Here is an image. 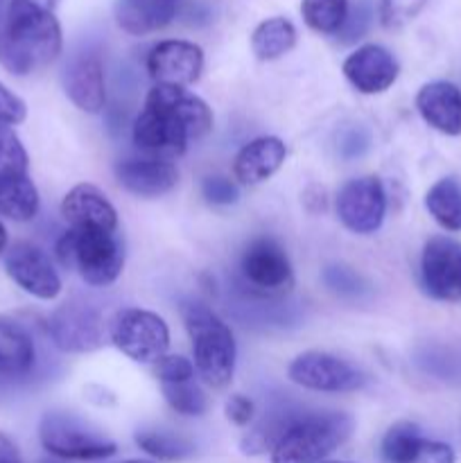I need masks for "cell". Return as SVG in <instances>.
Instances as JSON below:
<instances>
[{"label":"cell","mask_w":461,"mask_h":463,"mask_svg":"<svg viewBox=\"0 0 461 463\" xmlns=\"http://www.w3.org/2000/svg\"><path fill=\"white\" fill-rule=\"evenodd\" d=\"M63 45L61 25L54 14H27L7 9L0 18V66L25 77L48 68Z\"/></svg>","instance_id":"6da1fadb"},{"label":"cell","mask_w":461,"mask_h":463,"mask_svg":"<svg viewBox=\"0 0 461 463\" xmlns=\"http://www.w3.org/2000/svg\"><path fill=\"white\" fill-rule=\"evenodd\" d=\"M185 330L193 342L194 371L212 389H224L235 373V339L229 326L203 303H183Z\"/></svg>","instance_id":"7a4b0ae2"},{"label":"cell","mask_w":461,"mask_h":463,"mask_svg":"<svg viewBox=\"0 0 461 463\" xmlns=\"http://www.w3.org/2000/svg\"><path fill=\"white\" fill-rule=\"evenodd\" d=\"M353 428L346 411H301L271 450V463H324L351 439Z\"/></svg>","instance_id":"3957f363"},{"label":"cell","mask_w":461,"mask_h":463,"mask_svg":"<svg viewBox=\"0 0 461 463\" xmlns=\"http://www.w3.org/2000/svg\"><path fill=\"white\" fill-rule=\"evenodd\" d=\"M54 253L61 267L77 271L90 288L116 283L125 267V244L116 231L68 229L57 240Z\"/></svg>","instance_id":"277c9868"},{"label":"cell","mask_w":461,"mask_h":463,"mask_svg":"<svg viewBox=\"0 0 461 463\" xmlns=\"http://www.w3.org/2000/svg\"><path fill=\"white\" fill-rule=\"evenodd\" d=\"M39 441L63 461H102L118 452L116 441L71 411H48L39 423Z\"/></svg>","instance_id":"5b68a950"},{"label":"cell","mask_w":461,"mask_h":463,"mask_svg":"<svg viewBox=\"0 0 461 463\" xmlns=\"http://www.w3.org/2000/svg\"><path fill=\"white\" fill-rule=\"evenodd\" d=\"M111 344L138 364H156L163 355H167L170 346V328L156 312L140 310V307H125L116 312L108 324Z\"/></svg>","instance_id":"8992f818"},{"label":"cell","mask_w":461,"mask_h":463,"mask_svg":"<svg viewBox=\"0 0 461 463\" xmlns=\"http://www.w3.org/2000/svg\"><path fill=\"white\" fill-rule=\"evenodd\" d=\"M287 378L298 387L321 393H351L366 384L364 371L324 351H307L294 357L287 366Z\"/></svg>","instance_id":"52a82bcc"},{"label":"cell","mask_w":461,"mask_h":463,"mask_svg":"<svg viewBox=\"0 0 461 463\" xmlns=\"http://www.w3.org/2000/svg\"><path fill=\"white\" fill-rule=\"evenodd\" d=\"M134 143L145 156L172 161L188 147L190 131L174 113L154 99H145V109L134 122Z\"/></svg>","instance_id":"ba28073f"},{"label":"cell","mask_w":461,"mask_h":463,"mask_svg":"<svg viewBox=\"0 0 461 463\" xmlns=\"http://www.w3.org/2000/svg\"><path fill=\"white\" fill-rule=\"evenodd\" d=\"M50 342L61 353H93L104 344L102 315L81 301H66L48 319Z\"/></svg>","instance_id":"9c48e42d"},{"label":"cell","mask_w":461,"mask_h":463,"mask_svg":"<svg viewBox=\"0 0 461 463\" xmlns=\"http://www.w3.org/2000/svg\"><path fill=\"white\" fill-rule=\"evenodd\" d=\"M337 215L353 233H375L387 215V193L382 181L378 176L346 181L337 194Z\"/></svg>","instance_id":"30bf717a"},{"label":"cell","mask_w":461,"mask_h":463,"mask_svg":"<svg viewBox=\"0 0 461 463\" xmlns=\"http://www.w3.org/2000/svg\"><path fill=\"white\" fill-rule=\"evenodd\" d=\"M420 280L437 301H461V242L447 235L429 238L420 256Z\"/></svg>","instance_id":"8fae6325"},{"label":"cell","mask_w":461,"mask_h":463,"mask_svg":"<svg viewBox=\"0 0 461 463\" xmlns=\"http://www.w3.org/2000/svg\"><path fill=\"white\" fill-rule=\"evenodd\" d=\"M5 271L9 279L41 301H52L61 294V279L43 249L32 242H16L5 253Z\"/></svg>","instance_id":"7c38bea8"},{"label":"cell","mask_w":461,"mask_h":463,"mask_svg":"<svg viewBox=\"0 0 461 463\" xmlns=\"http://www.w3.org/2000/svg\"><path fill=\"white\" fill-rule=\"evenodd\" d=\"M240 271L251 288L267 294H278L292 285V265L274 238H256L247 244L240 258Z\"/></svg>","instance_id":"4fadbf2b"},{"label":"cell","mask_w":461,"mask_h":463,"mask_svg":"<svg viewBox=\"0 0 461 463\" xmlns=\"http://www.w3.org/2000/svg\"><path fill=\"white\" fill-rule=\"evenodd\" d=\"M203 71V52L197 43L183 39L161 41L147 54V72L156 84L185 86L194 84Z\"/></svg>","instance_id":"5bb4252c"},{"label":"cell","mask_w":461,"mask_h":463,"mask_svg":"<svg viewBox=\"0 0 461 463\" xmlns=\"http://www.w3.org/2000/svg\"><path fill=\"white\" fill-rule=\"evenodd\" d=\"M398 59L378 43H366L351 52L343 61V77L364 95L384 93L398 80Z\"/></svg>","instance_id":"9a60e30c"},{"label":"cell","mask_w":461,"mask_h":463,"mask_svg":"<svg viewBox=\"0 0 461 463\" xmlns=\"http://www.w3.org/2000/svg\"><path fill=\"white\" fill-rule=\"evenodd\" d=\"M63 90L68 99L84 113H99L107 104V84L99 54L80 52L63 68Z\"/></svg>","instance_id":"2e32d148"},{"label":"cell","mask_w":461,"mask_h":463,"mask_svg":"<svg viewBox=\"0 0 461 463\" xmlns=\"http://www.w3.org/2000/svg\"><path fill=\"white\" fill-rule=\"evenodd\" d=\"M116 179L127 193L143 199H154L167 194L179 181V172L172 161L161 158H127L116 165Z\"/></svg>","instance_id":"e0dca14e"},{"label":"cell","mask_w":461,"mask_h":463,"mask_svg":"<svg viewBox=\"0 0 461 463\" xmlns=\"http://www.w3.org/2000/svg\"><path fill=\"white\" fill-rule=\"evenodd\" d=\"M61 217L71 229L118 231V213L93 184H80L63 197Z\"/></svg>","instance_id":"ac0fdd59"},{"label":"cell","mask_w":461,"mask_h":463,"mask_svg":"<svg viewBox=\"0 0 461 463\" xmlns=\"http://www.w3.org/2000/svg\"><path fill=\"white\" fill-rule=\"evenodd\" d=\"M416 109L432 129L446 136L461 134V89L452 81H429L416 95Z\"/></svg>","instance_id":"d6986e66"},{"label":"cell","mask_w":461,"mask_h":463,"mask_svg":"<svg viewBox=\"0 0 461 463\" xmlns=\"http://www.w3.org/2000/svg\"><path fill=\"white\" fill-rule=\"evenodd\" d=\"M287 147L278 136H260L244 145L233 161V176L242 185H258L283 167Z\"/></svg>","instance_id":"ffe728a7"},{"label":"cell","mask_w":461,"mask_h":463,"mask_svg":"<svg viewBox=\"0 0 461 463\" xmlns=\"http://www.w3.org/2000/svg\"><path fill=\"white\" fill-rule=\"evenodd\" d=\"M147 99L163 104V107L170 109L185 127H188L193 140L203 138L208 131L212 129V111L202 98H197L194 93H190L188 89H181V86H165L156 84L147 93Z\"/></svg>","instance_id":"44dd1931"},{"label":"cell","mask_w":461,"mask_h":463,"mask_svg":"<svg viewBox=\"0 0 461 463\" xmlns=\"http://www.w3.org/2000/svg\"><path fill=\"white\" fill-rule=\"evenodd\" d=\"M34 362V339L25 326L0 315V378H23Z\"/></svg>","instance_id":"7402d4cb"},{"label":"cell","mask_w":461,"mask_h":463,"mask_svg":"<svg viewBox=\"0 0 461 463\" xmlns=\"http://www.w3.org/2000/svg\"><path fill=\"white\" fill-rule=\"evenodd\" d=\"M176 16V3L167 0H116V21L129 34L163 30Z\"/></svg>","instance_id":"603a6c76"},{"label":"cell","mask_w":461,"mask_h":463,"mask_svg":"<svg viewBox=\"0 0 461 463\" xmlns=\"http://www.w3.org/2000/svg\"><path fill=\"white\" fill-rule=\"evenodd\" d=\"M39 213V190L27 175L0 176V215L30 222Z\"/></svg>","instance_id":"cb8c5ba5"},{"label":"cell","mask_w":461,"mask_h":463,"mask_svg":"<svg viewBox=\"0 0 461 463\" xmlns=\"http://www.w3.org/2000/svg\"><path fill=\"white\" fill-rule=\"evenodd\" d=\"M296 45V27L289 18L274 16L262 21L251 34V50L260 61L285 57Z\"/></svg>","instance_id":"d4e9b609"},{"label":"cell","mask_w":461,"mask_h":463,"mask_svg":"<svg viewBox=\"0 0 461 463\" xmlns=\"http://www.w3.org/2000/svg\"><path fill=\"white\" fill-rule=\"evenodd\" d=\"M425 208L441 229L461 231V184L455 176H443L425 194Z\"/></svg>","instance_id":"484cf974"},{"label":"cell","mask_w":461,"mask_h":463,"mask_svg":"<svg viewBox=\"0 0 461 463\" xmlns=\"http://www.w3.org/2000/svg\"><path fill=\"white\" fill-rule=\"evenodd\" d=\"M298 414H301L298 410L278 407V410H271L269 414L262 416L260 423H256V428L247 432V437L240 443L244 455H262V452L274 450L276 443L283 439V434L287 432Z\"/></svg>","instance_id":"4316f807"},{"label":"cell","mask_w":461,"mask_h":463,"mask_svg":"<svg viewBox=\"0 0 461 463\" xmlns=\"http://www.w3.org/2000/svg\"><path fill=\"white\" fill-rule=\"evenodd\" d=\"M423 443L425 437L419 425L400 420L387 430L382 446H380V455H382L384 463H414Z\"/></svg>","instance_id":"83f0119b"},{"label":"cell","mask_w":461,"mask_h":463,"mask_svg":"<svg viewBox=\"0 0 461 463\" xmlns=\"http://www.w3.org/2000/svg\"><path fill=\"white\" fill-rule=\"evenodd\" d=\"M136 446L161 461H183L194 455L193 441L179 437V434L163 432V430H140L136 434Z\"/></svg>","instance_id":"f1b7e54d"},{"label":"cell","mask_w":461,"mask_h":463,"mask_svg":"<svg viewBox=\"0 0 461 463\" xmlns=\"http://www.w3.org/2000/svg\"><path fill=\"white\" fill-rule=\"evenodd\" d=\"M303 21L319 34H339L348 16V0H303Z\"/></svg>","instance_id":"f546056e"},{"label":"cell","mask_w":461,"mask_h":463,"mask_svg":"<svg viewBox=\"0 0 461 463\" xmlns=\"http://www.w3.org/2000/svg\"><path fill=\"white\" fill-rule=\"evenodd\" d=\"M167 405L181 416H203L208 410V398L194 383L161 384Z\"/></svg>","instance_id":"4dcf8cb0"},{"label":"cell","mask_w":461,"mask_h":463,"mask_svg":"<svg viewBox=\"0 0 461 463\" xmlns=\"http://www.w3.org/2000/svg\"><path fill=\"white\" fill-rule=\"evenodd\" d=\"M27 152L12 127H0V176L27 175Z\"/></svg>","instance_id":"1f68e13d"},{"label":"cell","mask_w":461,"mask_h":463,"mask_svg":"<svg viewBox=\"0 0 461 463\" xmlns=\"http://www.w3.org/2000/svg\"><path fill=\"white\" fill-rule=\"evenodd\" d=\"M429 0H380V21L389 30L407 25L425 9Z\"/></svg>","instance_id":"d6a6232c"},{"label":"cell","mask_w":461,"mask_h":463,"mask_svg":"<svg viewBox=\"0 0 461 463\" xmlns=\"http://www.w3.org/2000/svg\"><path fill=\"white\" fill-rule=\"evenodd\" d=\"M154 373L161 384H185L193 383L194 364L183 355H163L154 366Z\"/></svg>","instance_id":"836d02e7"},{"label":"cell","mask_w":461,"mask_h":463,"mask_svg":"<svg viewBox=\"0 0 461 463\" xmlns=\"http://www.w3.org/2000/svg\"><path fill=\"white\" fill-rule=\"evenodd\" d=\"M202 193L203 197H206V202L212 203V206H230V203L238 202L240 197L238 184L230 181L229 176L221 175L206 176L202 184Z\"/></svg>","instance_id":"e575fe53"},{"label":"cell","mask_w":461,"mask_h":463,"mask_svg":"<svg viewBox=\"0 0 461 463\" xmlns=\"http://www.w3.org/2000/svg\"><path fill=\"white\" fill-rule=\"evenodd\" d=\"M27 118V107L16 93L0 84V127L21 125Z\"/></svg>","instance_id":"d590c367"},{"label":"cell","mask_w":461,"mask_h":463,"mask_svg":"<svg viewBox=\"0 0 461 463\" xmlns=\"http://www.w3.org/2000/svg\"><path fill=\"white\" fill-rule=\"evenodd\" d=\"M224 414L233 425H238V428H247V425L253 420L256 407H253L251 398L242 396V393H233V396L224 402Z\"/></svg>","instance_id":"8d00e7d4"},{"label":"cell","mask_w":461,"mask_h":463,"mask_svg":"<svg viewBox=\"0 0 461 463\" xmlns=\"http://www.w3.org/2000/svg\"><path fill=\"white\" fill-rule=\"evenodd\" d=\"M369 18H371V12L366 5H357V9H353V12L351 7H348V16L342 30H339V39H342L343 43H351V41L360 39V36L366 32Z\"/></svg>","instance_id":"74e56055"},{"label":"cell","mask_w":461,"mask_h":463,"mask_svg":"<svg viewBox=\"0 0 461 463\" xmlns=\"http://www.w3.org/2000/svg\"><path fill=\"white\" fill-rule=\"evenodd\" d=\"M414 463H455V450L447 443L425 439Z\"/></svg>","instance_id":"f35d334b"},{"label":"cell","mask_w":461,"mask_h":463,"mask_svg":"<svg viewBox=\"0 0 461 463\" xmlns=\"http://www.w3.org/2000/svg\"><path fill=\"white\" fill-rule=\"evenodd\" d=\"M328 274L337 276V280L334 279H325L328 280L330 289H337V292H351V294H357L360 292V279H357L353 271H348L346 267H330Z\"/></svg>","instance_id":"ab89813d"},{"label":"cell","mask_w":461,"mask_h":463,"mask_svg":"<svg viewBox=\"0 0 461 463\" xmlns=\"http://www.w3.org/2000/svg\"><path fill=\"white\" fill-rule=\"evenodd\" d=\"M362 129H353L351 134H346V138H342V143H339V152L343 154L346 158H353V156H360V154H364V149L369 147V136H362Z\"/></svg>","instance_id":"60d3db41"},{"label":"cell","mask_w":461,"mask_h":463,"mask_svg":"<svg viewBox=\"0 0 461 463\" xmlns=\"http://www.w3.org/2000/svg\"><path fill=\"white\" fill-rule=\"evenodd\" d=\"M57 5L59 0H12L9 9L27 14H52Z\"/></svg>","instance_id":"b9f144b4"},{"label":"cell","mask_w":461,"mask_h":463,"mask_svg":"<svg viewBox=\"0 0 461 463\" xmlns=\"http://www.w3.org/2000/svg\"><path fill=\"white\" fill-rule=\"evenodd\" d=\"M0 463H23L18 448L5 434H0Z\"/></svg>","instance_id":"7bdbcfd3"},{"label":"cell","mask_w":461,"mask_h":463,"mask_svg":"<svg viewBox=\"0 0 461 463\" xmlns=\"http://www.w3.org/2000/svg\"><path fill=\"white\" fill-rule=\"evenodd\" d=\"M7 251V231H5V226L0 224V253Z\"/></svg>","instance_id":"ee69618b"},{"label":"cell","mask_w":461,"mask_h":463,"mask_svg":"<svg viewBox=\"0 0 461 463\" xmlns=\"http://www.w3.org/2000/svg\"><path fill=\"white\" fill-rule=\"evenodd\" d=\"M125 463H149V461H125Z\"/></svg>","instance_id":"f6af8a7d"},{"label":"cell","mask_w":461,"mask_h":463,"mask_svg":"<svg viewBox=\"0 0 461 463\" xmlns=\"http://www.w3.org/2000/svg\"><path fill=\"white\" fill-rule=\"evenodd\" d=\"M324 463H346V461H324Z\"/></svg>","instance_id":"bcb514c9"},{"label":"cell","mask_w":461,"mask_h":463,"mask_svg":"<svg viewBox=\"0 0 461 463\" xmlns=\"http://www.w3.org/2000/svg\"><path fill=\"white\" fill-rule=\"evenodd\" d=\"M43 463H61V461H43Z\"/></svg>","instance_id":"7dc6e473"}]
</instances>
